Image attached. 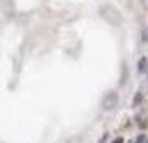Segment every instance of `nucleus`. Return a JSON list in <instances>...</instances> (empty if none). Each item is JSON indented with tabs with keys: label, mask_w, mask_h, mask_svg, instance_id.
<instances>
[{
	"label": "nucleus",
	"mask_w": 148,
	"mask_h": 143,
	"mask_svg": "<svg viewBox=\"0 0 148 143\" xmlns=\"http://www.w3.org/2000/svg\"><path fill=\"white\" fill-rule=\"evenodd\" d=\"M100 15L101 18H105V22H108L110 25H113V27H116V25H120L121 22V14L120 10L116 7H113V5H110V3H107V5H101L100 7Z\"/></svg>",
	"instance_id": "nucleus-1"
},
{
	"label": "nucleus",
	"mask_w": 148,
	"mask_h": 143,
	"mask_svg": "<svg viewBox=\"0 0 148 143\" xmlns=\"http://www.w3.org/2000/svg\"><path fill=\"white\" fill-rule=\"evenodd\" d=\"M116 105H118V93L116 92H108L107 95L103 96V100H101V108L105 110V112L115 110Z\"/></svg>",
	"instance_id": "nucleus-2"
},
{
	"label": "nucleus",
	"mask_w": 148,
	"mask_h": 143,
	"mask_svg": "<svg viewBox=\"0 0 148 143\" xmlns=\"http://www.w3.org/2000/svg\"><path fill=\"white\" fill-rule=\"evenodd\" d=\"M147 67H148V58H141L140 65H138V70H140V72H145V70H147Z\"/></svg>",
	"instance_id": "nucleus-3"
},
{
	"label": "nucleus",
	"mask_w": 148,
	"mask_h": 143,
	"mask_svg": "<svg viewBox=\"0 0 148 143\" xmlns=\"http://www.w3.org/2000/svg\"><path fill=\"white\" fill-rule=\"evenodd\" d=\"M113 143H123V138H121V136H120V138H115Z\"/></svg>",
	"instance_id": "nucleus-4"
},
{
	"label": "nucleus",
	"mask_w": 148,
	"mask_h": 143,
	"mask_svg": "<svg viewBox=\"0 0 148 143\" xmlns=\"http://www.w3.org/2000/svg\"><path fill=\"white\" fill-rule=\"evenodd\" d=\"M141 142H143V136H140V138L136 140V143H141Z\"/></svg>",
	"instance_id": "nucleus-5"
},
{
	"label": "nucleus",
	"mask_w": 148,
	"mask_h": 143,
	"mask_svg": "<svg viewBox=\"0 0 148 143\" xmlns=\"http://www.w3.org/2000/svg\"><path fill=\"white\" fill-rule=\"evenodd\" d=\"M145 143H148V140H147V142H145Z\"/></svg>",
	"instance_id": "nucleus-6"
}]
</instances>
